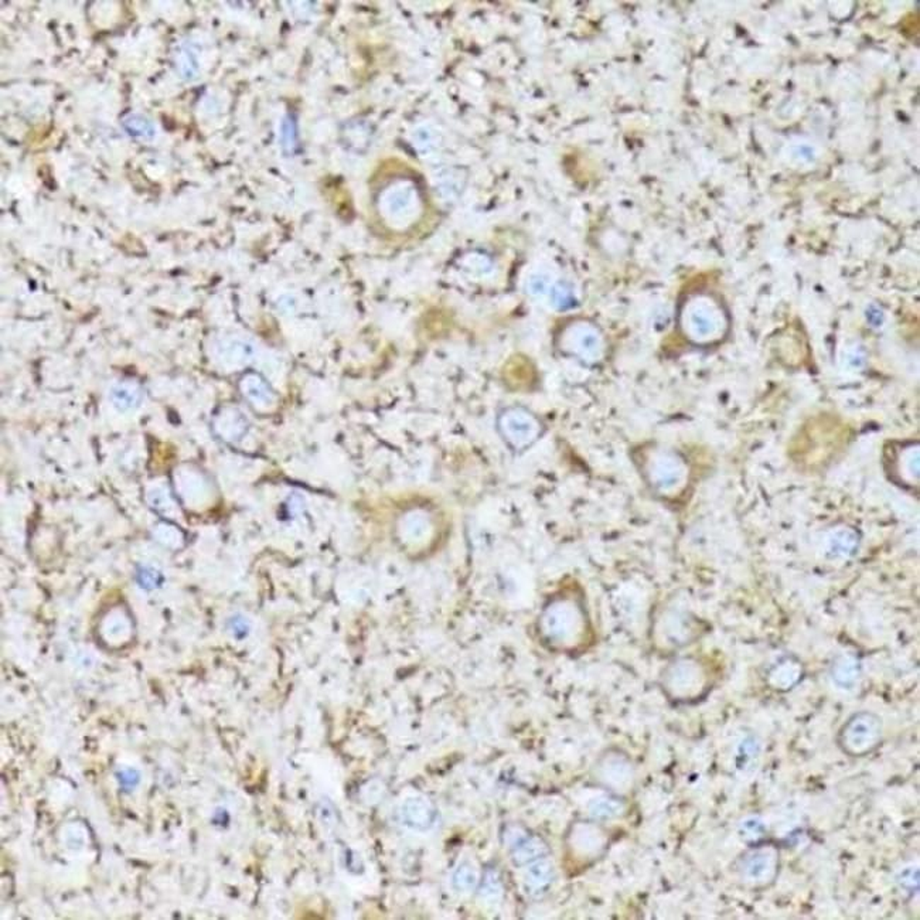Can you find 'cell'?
<instances>
[{"mask_svg": "<svg viewBox=\"0 0 920 920\" xmlns=\"http://www.w3.org/2000/svg\"><path fill=\"white\" fill-rule=\"evenodd\" d=\"M537 627L542 644L549 650H581L590 640V622L580 593L566 590L549 598L542 607Z\"/></svg>", "mask_w": 920, "mask_h": 920, "instance_id": "1", "label": "cell"}, {"mask_svg": "<svg viewBox=\"0 0 920 920\" xmlns=\"http://www.w3.org/2000/svg\"><path fill=\"white\" fill-rule=\"evenodd\" d=\"M641 478L655 495L665 500H675L690 483V466L682 455L668 447L651 445L638 454Z\"/></svg>", "mask_w": 920, "mask_h": 920, "instance_id": "2", "label": "cell"}, {"mask_svg": "<svg viewBox=\"0 0 920 920\" xmlns=\"http://www.w3.org/2000/svg\"><path fill=\"white\" fill-rule=\"evenodd\" d=\"M660 684L672 701H697L708 691L711 673L699 658L680 657L663 670Z\"/></svg>", "mask_w": 920, "mask_h": 920, "instance_id": "3", "label": "cell"}, {"mask_svg": "<svg viewBox=\"0 0 920 920\" xmlns=\"http://www.w3.org/2000/svg\"><path fill=\"white\" fill-rule=\"evenodd\" d=\"M556 348L566 358L588 367L604 362L607 351L602 333L587 322H568L559 329Z\"/></svg>", "mask_w": 920, "mask_h": 920, "instance_id": "4", "label": "cell"}, {"mask_svg": "<svg viewBox=\"0 0 920 920\" xmlns=\"http://www.w3.org/2000/svg\"><path fill=\"white\" fill-rule=\"evenodd\" d=\"M781 868V852L774 844H757L742 852L735 863L738 880L752 891L774 885Z\"/></svg>", "mask_w": 920, "mask_h": 920, "instance_id": "5", "label": "cell"}, {"mask_svg": "<svg viewBox=\"0 0 920 920\" xmlns=\"http://www.w3.org/2000/svg\"><path fill=\"white\" fill-rule=\"evenodd\" d=\"M882 736V718L871 711H859L840 728L837 745L849 757H863L880 747Z\"/></svg>", "mask_w": 920, "mask_h": 920, "instance_id": "6", "label": "cell"}, {"mask_svg": "<svg viewBox=\"0 0 920 920\" xmlns=\"http://www.w3.org/2000/svg\"><path fill=\"white\" fill-rule=\"evenodd\" d=\"M498 431L507 447L522 454L541 439L546 426L531 409L512 406L498 414Z\"/></svg>", "mask_w": 920, "mask_h": 920, "instance_id": "7", "label": "cell"}, {"mask_svg": "<svg viewBox=\"0 0 920 920\" xmlns=\"http://www.w3.org/2000/svg\"><path fill=\"white\" fill-rule=\"evenodd\" d=\"M609 834L599 823H573L565 840L566 857L576 866H590L604 856Z\"/></svg>", "mask_w": 920, "mask_h": 920, "instance_id": "8", "label": "cell"}, {"mask_svg": "<svg viewBox=\"0 0 920 920\" xmlns=\"http://www.w3.org/2000/svg\"><path fill=\"white\" fill-rule=\"evenodd\" d=\"M593 781L616 796L631 793L636 782V769L631 757L619 749L600 755L592 769Z\"/></svg>", "mask_w": 920, "mask_h": 920, "instance_id": "9", "label": "cell"}, {"mask_svg": "<svg viewBox=\"0 0 920 920\" xmlns=\"http://www.w3.org/2000/svg\"><path fill=\"white\" fill-rule=\"evenodd\" d=\"M653 633L658 648L674 650L696 640L699 633V624L696 617L689 612L677 607H667L656 619Z\"/></svg>", "mask_w": 920, "mask_h": 920, "instance_id": "10", "label": "cell"}, {"mask_svg": "<svg viewBox=\"0 0 920 920\" xmlns=\"http://www.w3.org/2000/svg\"><path fill=\"white\" fill-rule=\"evenodd\" d=\"M682 330L685 339L696 346H711L723 338V324L711 309L690 306L682 316Z\"/></svg>", "mask_w": 920, "mask_h": 920, "instance_id": "11", "label": "cell"}, {"mask_svg": "<svg viewBox=\"0 0 920 920\" xmlns=\"http://www.w3.org/2000/svg\"><path fill=\"white\" fill-rule=\"evenodd\" d=\"M435 534V522L426 510L416 508L404 517L399 525V537L409 548H423Z\"/></svg>", "mask_w": 920, "mask_h": 920, "instance_id": "12", "label": "cell"}, {"mask_svg": "<svg viewBox=\"0 0 920 920\" xmlns=\"http://www.w3.org/2000/svg\"><path fill=\"white\" fill-rule=\"evenodd\" d=\"M508 846L512 849L513 863L517 866H530V864L544 859L548 854V844L537 835H527L523 832L510 835Z\"/></svg>", "mask_w": 920, "mask_h": 920, "instance_id": "13", "label": "cell"}, {"mask_svg": "<svg viewBox=\"0 0 920 920\" xmlns=\"http://www.w3.org/2000/svg\"><path fill=\"white\" fill-rule=\"evenodd\" d=\"M401 817L406 827L425 832L432 827L437 818V811L432 803L422 798L408 799L401 808Z\"/></svg>", "mask_w": 920, "mask_h": 920, "instance_id": "14", "label": "cell"}, {"mask_svg": "<svg viewBox=\"0 0 920 920\" xmlns=\"http://www.w3.org/2000/svg\"><path fill=\"white\" fill-rule=\"evenodd\" d=\"M803 677V665L798 658L782 657L772 665L767 673V682L779 691H788Z\"/></svg>", "mask_w": 920, "mask_h": 920, "instance_id": "15", "label": "cell"}, {"mask_svg": "<svg viewBox=\"0 0 920 920\" xmlns=\"http://www.w3.org/2000/svg\"><path fill=\"white\" fill-rule=\"evenodd\" d=\"M556 869L548 861L539 859L531 864L524 875V890L531 898H541L554 882Z\"/></svg>", "mask_w": 920, "mask_h": 920, "instance_id": "16", "label": "cell"}, {"mask_svg": "<svg viewBox=\"0 0 920 920\" xmlns=\"http://www.w3.org/2000/svg\"><path fill=\"white\" fill-rule=\"evenodd\" d=\"M832 680L842 689H849L856 684L859 677V665L857 658L851 656H842L837 658L832 670Z\"/></svg>", "mask_w": 920, "mask_h": 920, "instance_id": "17", "label": "cell"}, {"mask_svg": "<svg viewBox=\"0 0 920 920\" xmlns=\"http://www.w3.org/2000/svg\"><path fill=\"white\" fill-rule=\"evenodd\" d=\"M590 815L597 820H612V818L622 817L626 811V805L616 794L612 798H599L590 803Z\"/></svg>", "mask_w": 920, "mask_h": 920, "instance_id": "18", "label": "cell"}, {"mask_svg": "<svg viewBox=\"0 0 920 920\" xmlns=\"http://www.w3.org/2000/svg\"><path fill=\"white\" fill-rule=\"evenodd\" d=\"M455 890L459 892H471L474 886L478 885V871L472 864L464 863L455 871L454 874Z\"/></svg>", "mask_w": 920, "mask_h": 920, "instance_id": "19", "label": "cell"}, {"mask_svg": "<svg viewBox=\"0 0 920 920\" xmlns=\"http://www.w3.org/2000/svg\"><path fill=\"white\" fill-rule=\"evenodd\" d=\"M123 127L130 135L137 138H152L155 135L154 123L140 115H132L123 121Z\"/></svg>", "mask_w": 920, "mask_h": 920, "instance_id": "20", "label": "cell"}, {"mask_svg": "<svg viewBox=\"0 0 920 920\" xmlns=\"http://www.w3.org/2000/svg\"><path fill=\"white\" fill-rule=\"evenodd\" d=\"M113 401L120 409H130L140 401L139 392L133 387L120 384L113 389Z\"/></svg>", "mask_w": 920, "mask_h": 920, "instance_id": "21", "label": "cell"}, {"mask_svg": "<svg viewBox=\"0 0 920 920\" xmlns=\"http://www.w3.org/2000/svg\"><path fill=\"white\" fill-rule=\"evenodd\" d=\"M157 578H159V575H157V573H155L154 570H149V568H144V570H140L139 576H138V581H139L140 587L147 588V590H150V588L156 587Z\"/></svg>", "mask_w": 920, "mask_h": 920, "instance_id": "22", "label": "cell"}, {"mask_svg": "<svg viewBox=\"0 0 920 920\" xmlns=\"http://www.w3.org/2000/svg\"><path fill=\"white\" fill-rule=\"evenodd\" d=\"M500 891H501L500 882H498V878H495V876H490V878H488V880H486V882H484V888H483V895H484V897H486V898H498V897H500Z\"/></svg>", "mask_w": 920, "mask_h": 920, "instance_id": "23", "label": "cell"}, {"mask_svg": "<svg viewBox=\"0 0 920 920\" xmlns=\"http://www.w3.org/2000/svg\"><path fill=\"white\" fill-rule=\"evenodd\" d=\"M743 832H745L743 834L745 837L749 835V837H752V840H757L755 839L754 832H757V837H760L762 832H764V825L760 824L757 820H749V822H745V824H743Z\"/></svg>", "mask_w": 920, "mask_h": 920, "instance_id": "24", "label": "cell"}, {"mask_svg": "<svg viewBox=\"0 0 920 920\" xmlns=\"http://www.w3.org/2000/svg\"><path fill=\"white\" fill-rule=\"evenodd\" d=\"M133 774H135V772L133 771H127L123 772V774H121V783L125 784V786H130H130H132L133 788V786H135V784L138 783V781H139V777H135V779H133Z\"/></svg>", "mask_w": 920, "mask_h": 920, "instance_id": "25", "label": "cell"}]
</instances>
